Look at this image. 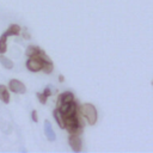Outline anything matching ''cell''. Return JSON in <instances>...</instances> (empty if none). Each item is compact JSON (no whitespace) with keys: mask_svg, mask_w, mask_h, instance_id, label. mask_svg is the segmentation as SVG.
<instances>
[{"mask_svg":"<svg viewBox=\"0 0 153 153\" xmlns=\"http://www.w3.org/2000/svg\"><path fill=\"white\" fill-rule=\"evenodd\" d=\"M7 88L13 92V93H17V94H24L26 92V86L24 85V82H22L20 80L18 79H11L8 81V85H7Z\"/></svg>","mask_w":153,"mask_h":153,"instance_id":"cell-2","label":"cell"},{"mask_svg":"<svg viewBox=\"0 0 153 153\" xmlns=\"http://www.w3.org/2000/svg\"><path fill=\"white\" fill-rule=\"evenodd\" d=\"M20 32H22V27L18 24H11L8 26V29L5 31V35L7 37H10V36H18Z\"/></svg>","mask_w":153,"mask_h":153,"instance_id":"cell-7","label":"cell"},{"mask_svg":"<svg viewBox=\"0 0 153 153\" xmlns=\"http://www.w3.org/2000/svg\"><path fill=\"white\" fill-rule=\"evenodd\" d=\"M63 80H65V78H63V75H59V81H61V82H62Z\"/></svg>","mask_w":153,"mask_h":153,"instance_id":"cell-18","label":"cell"},{"mask_svg":"<svg viewBox=\"0 0 153 153\" xmlns=\"http://www.w3.org/2000/svg\"><path fill=\"white\" fill-rule=\"evenodd\" d=\"M0 63H1V66H2L4 68H6V69H12V68L14 67L13 61H12L10 57H6L5 54H0Z\"/></svg>","mask_w":153,"mask_h":153,"instance_id":"cell-9","label":"cell"},{"mask_svg":"<svg viewBox=\"0 0 153 153\" xmlns=\"http://www.w3.org/2000/svg\"><path fill=\"white\" fill-rule=\"evenodd\" d=\"M42 71L45 74H50L54 71V63L53 62H44L43 63V67H42Z\"/></svg>","mask_w":153,"mask_h":153,"instance_id":"cell-13","label":"cell"},{"mask_svg":"<svg viewBox=\"0 0 153 153\" xmlns=\"http://www.w3.org/2000/svg\"><path fill=\"white\" fill-rule=\"evenodd\" d=\"M25 66L26 68L30 71V72H33V73H37L39 71H42V67H43V62L37 57V56H32V57H29L25 62Z\"/></svg>","mask_w":153,"mask_h":153,"instance_id":"cell-3","label":"cell"},{"mask_svg":"<svg viewBox=\"0 0 153 153\" xmlns=\"http://www.w3.org/2000/svg\"><path fill=\"white\" fill-rule=\"evenodd\" d=\"M31 118L33 122H38V116H37V111L36 110H32L31 112Z\"/></svg>","mask_w":153,"mask_h":153,"instance_id":"cell-16","label":"cell"},{"mask_svg":"<svg viewBox=\"0 0 153 153\" xmlns=\"http://www.w3.org/2000/svg\"><path fill=\"white\" fill-rule=\"evenodd\" d=\"M43 94H44L47 98L51 96V90H50V87H49V86H48V87H45V88L43 90Z\"/></svg>","mask_w":153,"mask_h":153,"instance_id":"cell-15","label":"cell"},{"mask_svg":"<svg viewBox=\"0 0 153 153\" xmlns=\"http://www.w3.org/2000/svg\"><path fill=\"white\" fill-rule=\"evenodd\" d=\"M23 37H24L25 39H30V33L26 31V29L23 30Z\"/></svg>","mask_w":153,"mask_h":153,"instance_id":"cell-17","label":"cell"},{"mask_svg":"<svg viewBox=\"0 0 153 153\" xmlns=\"http://www.w3.org/2000/svg\"><path fill=\"white\" fill-rule=\"evenodd\" d=\"M72 102H74V94L69 91L61 93L57 98V105H60L62 103H72Z\"/></svg>","mask_w":153,"mask_h":153,"instance_id":"cell-5","label":"cell"},{"mask_svg":"<svg viewBox=\"0 0 153 153\" xmlns=\"http://www.w3.org/2000/svg\"><path fill=\"white\" fill-rule=\"evenodd\" d=\"M36 96H37V99H38V102H39L41 104H45V103H47V99H48V98L43 94V92H37Z\"/></svg>","mask_w":153,"mask_h":153,"instance_id":"cell-14","label":"cell"},{"mask_svg":"<svg viewBox=\"0 0 153 153\" xmlns=\"http://www.w3.org/2000/svg\"><path fill=\"white\" fill-rule=\"evenodd\" d=\"M38 51H39V48L37 45H29L25 50V55L27 57H32V56H36L38 54Z\"/></svg>","mask_w":153,"mask_h":153,"instance_id":"cell-11","label":"cell"},{"mask_svg":"<svg viewBox=\"0 0 153 153\" xmlns=\"http://www.w3.org/2000/svg\"><path fill=\"white\" fill-rule=\"evenodd\" d=\"M44 133H45V136L49 141H55L56 135H55V133L53 130V127H51L49 121H44Z\"/></svg>","mask_w":153,"mask_h":153,"instance_id":"cell-6","label":"cell"},{"mask_svg":"<svg viewBox=\"0 0 153 153\" xmlns=\"http://www.w3.org/2000/svg\"><path fill=\"white\" fill-rule=\"evenodd\" d=\"M0 99L5 103V104H8L10 103V90L5 86V85H0Z\"/></svg>","mask_w":153,"mask_h":153,"instance_id":"cell-8","label":"cell"},{"mask_svg":"<svg viewBox=\"0 0 153 153\" xmlns=\"http://www.w3.org/2000/svg\"><path fill=\"white\" fill-rule=\"evenodd\" d=\"M80 111H81L84 118L87 121L88 124H91V126L96 124V122H97V110H96L93 104H91V103L82 104L80 106Z\"/></svg>","mask_w":153,"mask_h":153,"instance_id":"cell-1","label":"cell"},{"mask_svg":"<svg viewBox=\"0 0 153 153\" xmlns=\"http://www.w3.org/2000/svg\"><path fill=\"white\" fill-rule=\"evenodd\" d=\"M53 115H54V118H55V121H56V123H57V126L61 128V129H65V123H63V116H62V114L60 112V110L59 109H55L54 111H53Z\"/></svg>","mask_w":153,"mask_h":153,"instance_id":"cell-10","label":"cell"},{"mask_svg":"<svg viewBox=\"0 0 153 153\" xmlns=\"http://www.w3.org/2000/svg\"><path fill=\"white\" fill-rule=\"evenodd\" d=\"M7 51V36L5 32L0 36V54H5Z\"/></svg>","mask_w":153,"mask_h":153,"instance_id":"cell-12","label":"cell"},{"mask_svg":"<svg viewBox=\"0 0 153 153\" xmlns=\"http://www.w3.org/2000/svg\"><path fill=\"white\" fill-rule=\"evenodd\" d=\"M68 143H69L71 148H72L74 152H80V151H81V148H82V141H81L80 135L69 134V137H68Z\"/></svg>","mask_w":153,"mask_h":153,"instance_id":"cell-4","label":"cell"}]
</instances>
